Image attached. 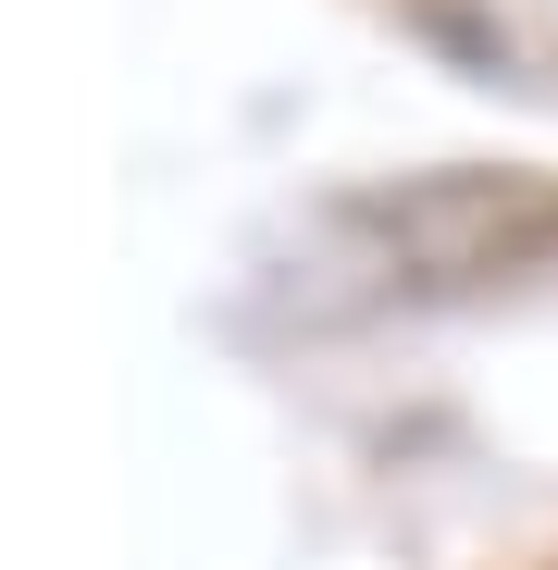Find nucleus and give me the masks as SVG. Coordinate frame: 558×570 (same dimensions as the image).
<instances>
[{
	"mask_svg": "<svg viewBox=\"0 0 558 570\" xmlns=\"http://www.w3.org/2000/svg\"><path fill=\"white\" fill-rule=\"evenodd\" d=\"M323 273H360V298H459V285H509L521 261L558 248V186L533 174H410L372 199L323 212Z\"/></svg>",
	"mask_w": 558,
	"mask_h": 570,
	"instance_id": "nucleus-1",
	"label": "nucleus"
}]
</instances>
